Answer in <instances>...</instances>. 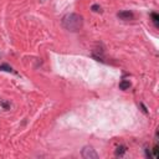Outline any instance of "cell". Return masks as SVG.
Masks as SVG:
<instances>
[{"instance_id": "obj_1", "label": "cell", "mask_w": 159, "mask_h": 159, "mask_svg": "<svg viewBox=\"0 0 159 159\" xmlns=\"http://www.w3.org/2000/svg\"><path fill=\"white\" fill-rule=\"evenodd\" d=\"M62 26L71 32H77L83 26V18L76 13L66 14L62 18Z\"/></svg>"}, {"instance_id": "obj_2", "label": "cell", "mask_w": 159, "mask_h": 159, "mask_svg": "<svg viewBox=\"0 0 159 159\" xmlns=\"http://www.w3.org/2000/svg\"><path fill=\"white\" fill-rule=\"evenodd\" d=\"M82 157L85 159H97L98 154L95 152V149H92L91 147H85L82 149Z\"/></svg>"}, {"instance_id": "obj_3", "label": "cell", "mask_w": 159, "mask_h": 159, "mask_svg": "<svg viewBox=\"0 0 159 159\" xmlns=\"http://www.w3.org/2000/svg\"><path fill=\"white\" fill-rule=\"evenodd\" d=\"M117 16H118L121 20H124V21H128V20H133V19H134V14H133L131 10L119 11L118 14H117Z\"/></svg>"}, {"instance_id": "obj_4", "label": "cell", "mask_w": 159, "mask_h": 159, "mask_svg": "<svg viewBox=\"0 0 159 159\" xmlns=\"http://www.w3.org/2000/svg\"><path fill=\"white\" fill-rule=\"evenodd\" d=\"M125 152H127V147L122 144V146H118V147H117L116 152H114V155H116V157H123V155L125 154Z\"/></svg>"}, {"instance_id": "obj_5", "label": "cell", "mask_w": 159, "mask_h": 159, "mask_svg": "<svg viewBox=\"0 0 159 159\" xmlns=\"http://www.w3.org/2000/svg\"><path fill=\"white\" fill-rule=\"evenodd\" d=\"M150 18H152V22L154 25V28L158 29L159 28V15L153 11V13H150Z\"/></svg>"}, {"instance_id": "obj_6", "label": "cell", "mask_w": 159, "mask_h": 159, "mask_svg": "<svg viewBox=\"0 0 159 159\" xmlns=\"http://www.w3.org/2000/svg\"><path fill=\"white\" fill-rule=\"evenodd\" d=\"M0 71H5V72H11V73H16L11 66H9L7 63H1L0 65Z\"/></svg>"}, {"instance_id": "obj_7", "label": "cell", "mask_w": 159, "mask_h": 159, "mask_svg": "<svg viewBox=\"0 0 159 159\" xmlns=\"http://www.w3.org/2000/svg\"><path fill=\"white\" fill-rule=\"evenodd\" d=\"M129 87H131V82H129V81H127V80L121 81V83H119V88H121V90L125 91V90H128Z\"/></svg>"}, {"instance_id": "obj_8", "label": "cell", "mask_w": 159, "mask_h": 159, "mask_svg": "<svg viewBox=\"0 0 159 159\" xmlns=\"http://www.w3.org/2000/svg\"><path fill=\"white\" fill-rule=\"evenodd\" d=\"M91 10L95 11V13H101V11H102L101 6H99L98 4H93V5H92V6H91Z\"/></svg>"}, {"instance_id": "obj_9", "label": "cell", "mask_w": 159, "mask_h": 159, "mask_svg": "<svg viewBox=\"0 0 159 159\" xmlns=\"http://www.w3.org/2000/svg\"><path fill=\"white\" fill-rule=\"evenodd\" d=\"M153 158H158V144H155L154 146V148H153Z\"/></svg>"}, {"instance_id": "obj_10", "label": "cell", "mask_w": 159, "mask_h": 159, "mask_svg": "<svg viewBox=\"0 0 159 159\" xmlns=\"http://www.w3.org/2000/svg\"><path fill=\"white\" fill-rule=\"evenodd\" d=\"M146 157L147 158H153V155H152V153H150L149 148H146Z\"/></svg>"}, {"instance_id": "obj_11", "label": "cell", "mask_w": 159, "mask_h": 159, "mask_svg": "<svg viewBox=\"0 0 159 159\" xmlns=\"http://www.w3.org/2000/svg\"><path fill=\"white\" fill-rule=\"evenodd\" d=\"M1 106L5 108V110H9V108H10V105L6 103V102H1Z\"/></svg>"}]
</instances>
